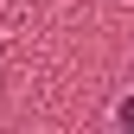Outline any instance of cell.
I'll return each mask as SVG.
<instances>
[{"label":"cell","mask_w":134,"mask_h":134,"mask_svg":"<svg viewBox=\"0 0 134 134\" xmlns=\"http://www.w3.org/2000/svg\"><path fill=\"white\" fill-rule=\"evenodd\" d=\"M115 121H121V128H134V96H128L121 109H115Z\"/></svg>","instance_id":"6da1fadb"}]
</instances>
